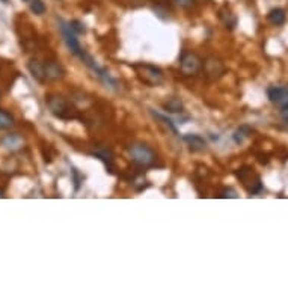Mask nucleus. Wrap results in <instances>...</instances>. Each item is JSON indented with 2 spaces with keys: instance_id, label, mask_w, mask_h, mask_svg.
<instances>
[{
  "instance_id": "6ab92c4d",
  "label": "nucleus",
  "mask_w": 288,
  "mask_h": 288,
  "mask_svg": "<svg viewBox=\"0 0 288 288\" xmlns=\"http://www.w3.org/2000/svg\"><path fill=\"white\" fill-rule=\"evenodd\" d=\"M219 17H221V20L224 21V24L227 26V27H234L235 24L232 23V21H230V18H235L231 12H224V11H221V14H219Z\"/></svg>"
},
{
  "instance_id": "9d476101",
  "label": "nucleus",
  "mask_w": 288,
  "mask_h": 288,
  "mask_svg": "<svg viewBox=\"0 0 288 288\" xmlns=\"http://www.w3.org/2000/svg\"><path fill=\"white\" fill-rule=\"evenodd\" d=\"M183 140L187 143V147L192 151H204L207 148V142L201 136H198V134H184Z\"/></svg>"
},
{
  "instance_id": "f257e3e1",
  "label": "nucleus",
  "mask_w": 288,
  "mask_h": 288,
  "mask_svg": "<svg viewBox=\"0 0 288 288\" xmlns=\"http://www.w3.org/2000/svg\"><path fill=\"white\" fill-rule=\"evenodd\" d=\"M133 69L136 71L139 80L151 88H156V86H160L163 82H165V74L163 71L156 66V65H151V63H137V65H133Z\"/></svg>"
},
{
  "instance_id": "dca6fc26",
  "label": "nucleus",
  "mask_w": 288,
  "mask_h": 288,
  "mask_svg": "<svg viewBox=\"0 0 288 288\" xmlns=\"http://www.w3.org/2000/svg\"><path fill=\"white\" fill-rule=\"evenodd\" d=\"M29 6H30V11L35 15H43L46 12V5H44L43 0H30Z\"/></svg>"
},
{
  "instance_id": "4468645a",
  "label": "nucleus",
  "mask_w": 288,
  "mask_h": 288,
  "mask_svg": "<svg viewBox=\"0 0 288 288\" xmlns=\"http://www.w3.org/2000/svg\"><path fill=\"white\" fill-rule=\"evenodd\" d=\"M14 124H15L14 116L11 115L9 112L0 109V130H8V128H11Z\"/></svg>"
},
{
  "instance_id": "7ed1b4c3",
  "label": "nucleus",
  "mask_w": 288,
  "mask_h": 288,
  "mask_svg": "<svg viewBox=\"0 0 288 288\" xmlns=\"http://www.w3.org/2000/svg\"><path fill=\"white\" fill-rule=\"evenodd\" d=\"M130 156L134 163L139 166H153L156 162V153L148 145L137 142L130 147Z\"/></svg>"
},
{
  "instance_id": "9b49d317",
  "label": "nucleus",
  "mask_w": 288,
  "mask_h": 288,
  "mask_svg": "<svg viewBox=\"0 0 288 288\" xmlns=\"http://www.w3.org/2000/svg\"><path fill=\"white\" fill-rule=\"evenodd\" d=\"M267 20L273 26H282L285 23V20H287V14H285V11L282 8H273L267 14Z\"/></svg>"
},
{
  "instance_id": "2eb2a0df",
  "label": "nucleus",
  "mask_w": 288,
  "mask_h": 288,
  "mask_svg": "<svg viewBox=\"0 0 288 288\" xmlns=\"http://www.w3.org/2000/svg\"><path fill=\"white\" fill-rule=\"evenodd\" d=\"M250 133H252V130H250L249 127H240V128L232 134V137H234L235 143H243V140H244L246 137H249Z\"/></svg>"
},
{
  "instance_id": "f03ea898",
  "label": "nucleus",
  "mask_w": 288,
  "mask_h": 288,
  "mask_svg": "<svg viewBox=\"0 0 288 288\" xmlns=\"http://www.w3.org/2000/svg\"><path fill=\"white\" fill-rule=\"evenodd\" d=\"M46 103L50 109V112L56 118L60 119H71V118H76V109L60 95L56 94H52L46 98Z\"/></svg>"
},
{
  "instance_id": "ddd939ff",
  "label": "nucleus",
  "mask_w": 288,
  "mask_h": 288,
  "mask_svg": "<svg viewBox=\"0 0 288 288\" xmlns=\"http://www.w3.org/2000/svg\"><path fill=\"white\" fill-rule=\"evenodd\" d=\"M3 147L9 148V150H15V148H20L23 145V139L18 136V134H8L5 139H3Z\"/></svg>"
},
{
  "instance_id": "39448f33",
  "label": "nucleus",
  "mask_w": 288,
  "mask_h": 288,
  "mask_svg": "<svg viewBox=\"0 0 288 288\" xmlns=\"http://www.w3.org/2000/svg\"><path fill=\"white\" fill-rule=\"evenodd\" d=\"M202 68V60L192 52H184L179 58V69L184 76H196Z\"/></svg>"
},
{
  "instance_id": "412c9836",
  "label": "nucleus",
  "mask_w": 288,
  "mask_h": 288,
  "mask_svg": "<svg viewBox=\"0 0 288 288\" xmlns=\"http://www.w3.org/2000/svg\"><path fill=\"white\" fill-rule=\"evenodd\" d=\"M224 198H238V195H237V192L234 189L228 187V189L224 190Z\"/></svg>"
},
{
  "instance_id": "1a4fd4ad",
  "label": "nucleus",
  "mask_w": 288,
  "mask_h": 288,
  "mask_svg": "<svg viewBox=\"0 0 288 288\" xmlns=\"http://www.w3.org/2000/svg\"><path fill=\"white\" fill-rule=\"evenodd\" d=\"M205 73L208 74V77H211L213 80H216V79H219L225 73V66H224L222 62L210 59V60L205 62Z\"/></svg>"
},
{
  "instance_id": "423d86ee",
  "label": "nucleus",
  "mask_w": 288,
  "mask_h": 288,
  "mask_svg": "<svg viewBox=\"0 0 288 288\" xmlns=\"http://www.w3.org/2000/svg\"><path fill=\"white\" fill-rule=\"evenodd\" d=\"M267 97L269 100L279 106L281 109L288 107V88L287 86H270L267 89Z\"/></svg>"
},
{
  "instance_id": "0eeeda50",
  "label": "nucleus",
  "mask_w": 288,
  "mask_h": 288,
  "mask_svg": "<svg viewBox=\"0 0 288 288\" xmlns=\"http://www.w3.org/2000/svg\"><path fill=\"white\" fill-rule=\"evenodd\" d=\"M44 68H46V76H47V80H60L65 77V68L56 62V60H49L44 63Z\"/></svg>"
},
{
  "instance_id": "6e6552de",
  "label": "nucleus",
  "mask_w": 288,
  "mask_h": 288,
  "mask_svg": "<svg viewBox=\"0 0 288 288\" xmlns=\"http://www.w3.org/2000/svg\"><path fill=\"white\" fill-rule=\"evenodd\" d=\"M27 68L32 74V77L40 82V83H46L47 80V76H46V68H44V63L40 62L38 59H30L29 63H27Z\"/></svg>"
},
{
  "instance_id": "20e7f679",
  "label": "nucleus",
  "mask_w": 288,
  "mask_h": 288,
  "mask_svg": "<svg viewBox=\"0 0 288 288\" xmlns=\"http://www.w3.org/2000/svg\"><path fill=\"white\" fill-rule=\"evenodd\" d=\"M237 176L238 179L243 183V187L247 190L249 195H257L263 190V184L261 179L258 176V173H255V171L252 168H241L237 171Z\"/></svg>"
},
{
  "instance_id": "f8f14e48",
  "label": "nucleus",
  "mask_w": 288,
  "mask_h": 288,
  "mask_svg": "<svg viewBox=\"0 0 288 288\" xmlns=\"http://www.w3.org/2000/svg\"><path fill=\"white\" fill-rule=\"evenodd\" d=\"M163 109L166 112H171V114H181L183 112V103H181L179 98L171 97V98H168V101L163 103Z\"/></svg>"
},
{
  "instance_id": "a211bd4d",
  "label": "nucleus",
  "mask_w": 288,
  "mask_h": 288,
  "mask_svg": "<svg viewBox=\"0 0 288 288\" xmlns=\"http://www.w3.org/2000/svg\"><path fill=\"white\" fill-rule=\"evenodd\" d=\"M69 26H71V29H73L77 35H82V33H85V32H86V29H85L83 23H82V21H79V20H73V21H69Z\"/></svg>"
},
{
  "instance_id": "f3484780",
  "label": "nucleus",
  "mask_w": 288,
  "mask_h": 288,
  "mask_svg": "<svg viewBox=\"0 0 288 288\" xmlns=\"http://www.w3.org/2000/svg\"><path fill=\"white\" fill-rule=\"evenodd\" d=\"M153 115L156 116L157 119L163 121V124H165V125H168V127H169V130H171L172 133H175V134H176V127H175V124H173L172 119H171V118H168V116L162 115V114H157V112H153Z\"/></svg>"
},
{
  "instance_id": "4be33fe9",
  "label": "nucleus",
  "mask_w": 288,
  "mask_h": 288,
  "mask_svg": "<svg viewBox=\"0 0 288 288\" xmlns=\"http://www.w3.org/2000/svg\"><path fill=\"white\" fill-rule=\"evenodd\" d=\"M5 195H3V189H0V198H3Z\"/></svg>"
},
{
  "instance_id": "aec40b11",
  "label": "nucleus",
  "mask_w": 288,
  "mask_h": 288,
  "mask_svg": "<svg viewBox=\"0 0 288 288\" xmlns=\"http://www.w3.org/2000/svg\"><path fill=\"white\" fill-rule=\"evenodd\" d=\"M176 6L183 8V9H192L196 3V0H173Z\"/></svg>"
}]
</instances>
